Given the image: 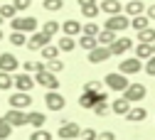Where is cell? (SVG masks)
<instances>
[{
    "instance_id": "6da1fadb",
    "label": "cell",
    "mask_w": 155,
    "mask_h": 140,
    "mask_svg": "<svg viewBox=\"0 0 155 140\" xmlns=\"http://www.w3.org/2000/svg\"><path fill=\"white\" fill-rule=\"evenodd\" d=\"M10 25H12V32H37V27H40V22H37V17H12L10 20Z\"/></svg>"
},
{
    "instance_id": "7a4b0ae2",
    "label": "cell",
    "mask_w": 155,
    "mask_h": 140,
    "mask_svg": "<svg viewBox=\"0 0 155 140\" xmlns=\"http://www.w3.org/2000/svg\"><path fill=\"white\" fill-rule=\"evenodd\" d=\"M104 84H106L111 91H126L130 81H128V76H126V74H121V71H111V74H106Z\"/></svg>"
},
{
    "instance_id": "3957f363",
    "label": "cell",
    "mask_w": 155,
    "mask_h": 140,
    "mask_svg": "<svg viewBox=\"0 0 155 140\" xmlns=\"http://www.w3.org/2000/svg\"><path fill=\"white\" fill-rule=\"evenodd\" d=\"M35 84H40V86H45L47 91H57L59 89V79H57V74H52V71H37L35 74Z\"/></svg>"
},
{
    "instance_id": "277c9868",
    "label": "cell",
    "mask_w": 155,
    "mask_h": 140,
    "mask_svg": "<svg viewBox=\"0 0 155 140\" xmlns=\"http://www.w3.org/2000/svg\"><path fill=\"white\" fill-rule=\"evenodd\" d=\"M130 27V20L121 12V15H111L108 20H106V25H104V30H111V32H126Z\"/></svg>"
},
{
    "instance_id": "5b68a950",
    "label": "cell",
    "mask_w": 155,
    "mask_h": 140,
    "mask_svg": "<svg viewBox=\"0 0 155 140\" xmlns=\"http://www.w3.org/2000/svg\"><path fill=\"white\" fill-rule=\"evenodd\" d=\"M145 93H148V89H145L143 84H128V89L123 91V98L130 101V103H138V101L145 98Z\"/></svg>"
},
{
    "instance_id": "8992f818",
    "label": "cell",
    "mask_w": 155,
    "mask_h": 140,
    "mask_svg": "<svg viewBox=\"0 0 155 140\" xmlns=\"http://www.w3.org/2000/svg\"><path fill=\"white\" fill-rule=\"evenodd\" d=\"M57 135H59L62 140H74V138L81 135V128H79V123H74V121H62Z\"/></svg>"
},
{
    "instance_id": "52a82bcc",
    "label": "cell",
    "mask_w": 155,
    "mask_h": 140,
    "mask_svg": "<svg viewBox=\"0 0 155 140\" xmlns=\"http://www.w3.org/2000/svg\"><path fill=\"white\" fill-rule=\"evenodd\" d=\"M32 106V96L25 93V91H15L10 93V108H17V111H25Z\"/></svg>"
},
{
    "instance_id": "ba28073f",
    "label": "cell",
    "mask_w": 155,
    "mask_h": 140,
    "mask_svg": "<svg viewBox=\"0 0 155 140\" xmlns=\"http://www.w3.org/2000/svg\"><path fill=\"white\" fill-rule=\"evenodd\" d=\"M45 106H47L49 111H62V108L67 106V101H64V96H62L59 91H47V93H45Z\"/></svg>"
},
{
    "instance_id": "9c48e42d",
    "label": "cell",
    "mask_w": 155,
    "mask_h": 140,
    "mask_svg": "<svg viewBox=\"0 0 155 140\" xmlns=\"http://www.w3.org/2000/svg\"><path fill=\"white\" fill-rule=\"evenodd\" d=\"M3 118H5V121H8L12 128H22V125H27V113H25V111H17V108H10Z\"/></svg>"
},
{
    "instance_id": "30bf717a",
    "label": "cell",
    "mask_w": 155,
    "mask_h": 140,
    "mask_svg": "<svg viewBox=\"0 0 155 140\" xmlns=\"http://www.w3.org/2000/svg\"><path fill=\"white\" fill-rule=\"evenodd\" d=\"M108 49H111V57H121V54L133 49V42H130V37H116V42Z\"/></svg>"
},
{
    "instance_id": "8fae6325",
    "label": "cell",
    "mask_w": 155,
    "mask_h": 140,
    "mask_svg": "<svg viewBox=\"0 0 155 140\" xmlns=\"http://www.w3.org/2000/svg\"><path fill=\"white\" fill-rule=\"evenodd\" d=\"M118 71L121 74H138V71H143V62H140V59L138 57H130V59H123V62L118 64Z\"/></svg>"
},
{
    "instance_id": "7c38bea8",
    "label": "cell",
    "mask_w": 155,
    "mask_h": 140,
    "mask_svg": "<svg viewBox=\"0 0 155 140\" xmlns=\"http://www.w3.org/2000/svg\"><path fill=\"white\" fill-rule=\"evenodd\" d=\"M49 39H52V37L45 34V32H32V34L27 37V44H25V47H27V49H42V47L49 44Z\"/></svg>"
},
{
    "instance_id": "4fadbf2b",
    "label": "cell",
    "mask_w": 155,
    "mask_h": 140,
    "mask_svg": "<svg viewBox=\"0 0 155 140\" xmlns=\"http://www.w3.org/2000/svg\"><path fill=\"white\" fill-rule=\"evenodd\" d=\"M17 67H20V62H17V57L12 52H3L0 54V71L12 74V71H17Z\"/></svg>"
},
{
    "instance_id": "5bb4252c",
    "label": "cell",
    "mask_w": 155,
    "mask_h": 140,
    "mask_svg": "<svg viewBox=\"0 0 155 140\" xmlns=\"http://www.w3.org/2000/svg\"><path fill=\"white\" fill-rule=\"evenodd\" d=\"M15 89L17 91H25V93H30L32 89H35V79L25 71V74H15Z\"/></svg>"
},
{
    "instance_id": "9a60e30c",
    "label": "cell",
    "mask_w": 155,
    "mask_h": 140,
    "mask_svg": "<svg viewBox=\"0 0 155 140\" xmlns=\"http://www.w3.org/2000/svg\"><path fill=\"white\" fill-rule=\"evenodd\" d=\"M86 59H89V62L91 64H101V62H106V59H111V49L108 47H96V49H91L89 54H86Z\"/></svg>"
},
{
    "instance_id": "2e32d148",
    "label": "cell",
    "mask_w": 155,
    "mask_h": 140,
    "mask_svg": "<svg viewBox=\"0 0 155 140\" xmlns=\"http://www.w3.org/2000/svg\"><path fill=\"white\" fill-rule=\"evenodd\" d=\"M106 91H99V93H91V91H84L81 96H79V106L81 108H86V111H91L94 106H96V101H99V98L104 96Z\"/></svg>"
},
{
    "instance_id": "e0dca14e",
    "label": "cell",
    "mask_w": 155,
    "mask_h": 140,
    "mask_svg": "<svg viewBox=\"0 0 155 140\" xmlns=\"http://www.w3.org/2000/svg\"><path fill=\"white\" fill-rule=\"evenodd\" d=\"M79 5H81V15L89 17V20H94L96 15L101 12V8H99V3H96V0H79Z\"/></svg>"
},
{
    "instance_id": "ac0fdd59",
    "label": "cell",
    "mask_w": 155,
    "mask_h": 140,
    "mask_svg": "<svg viewBox=\"0 0 155 140\" xmlns=\"http://www.w3.org/2000/svg\"><path fill=\"white\" fill-rule=\"evenodd\" d=\"M99 8H101V12H106L108 17H111V15H121V12H123V5L118 3V0H104V3H99Z\"/></svg>"
},
{
    "instance_id": "d6986e66",
    "label": "cell",
    "mask_w": 155,
    "mask_h": 140,
    "mask_svg": "<svg viewBox=\"0 0 155 140\" xmlns=\"http://www.w3.org/2000/svg\"><path fill=\"white\" fill-rule=\"evenodd\" d=\"M145 118H148V111L143 106H133L126 113V121H130V123H140V121H145Z\"/></svg>"
},
{
    "instance_id": "ffe728a7",
    "label": "cell",
    "mask_w": 155,
    "mask_h": 140,
    "mask_svg": "<svg viewBox=\"0 0 155 140\" xmlns=\"http://www.w3.org/2000/svg\"><path fill=\"white\" fill-rule=\"evenodd\" d=\"M45 123H47V116L45 113H40V111H30L27 113V125H32L35 130L37 128H45Z\"/></svg>"
},
{
    "instance_id": "44dd1931",
    "label": "cell",
    "mask_w": 155,
    "mask_h": 140,
    "mask_svg": "<svg viewBox=\"0 0 155 140\" xmlns=\"http://www.w3.org/2000/svg\"><path fill=\"white\" fill-rule=\"evenodd\" d=\"M128 111H130V101H126L123 96L116 98V101L111 103V113H116V116H126Z\"/></svg>"
},
{
    "instance_id": "7402d4cb",
    "label": "cell",
    "mask_w": 155,
    "mask_h": 140,
    "mask_svg": "<svg viewBox=\"0 0 155 140\" xmlns=\"http://www.w3.org/2000/svg\"><path fill=\"white\" fill-rule=\"evenodd\" d=\"M123 12H126V15H130V17L143 15V12H145V5L140 3V0H128V3H126V8H123Z\"/></svg>"
},
{
    "instance_id": "603a6c76",
    "label": "cell",
    "mask_w": 155,
    "mask_h": 140,
    "mask_svg": "<svg viewBox=\"0 0 155 140\" xmlns=\"http://www.w3.org/2000/svg\"><path fill=\"white\" fill-rule=\"evenodd\" d=\"M96 116H108L111 113V103H108V93H104L101 98H99V101H96V106L91 108Z\"/></svg>"
},
{
    "instance_id": "cb8c5ba5",
    "label": "cell",
    "mask_w": 155,
    "mask_h": 140,
    "mask_svg": "<svg viewBox=\"0 0 155 140\" xmlns=\"http://www.w3.org/2000/svg\"><path fill=\"white\" fill-rule=\"evenodd\" d=\"M130 27H133L135 32L148 30V27H150V17H148V15H135V17H130Z\"/></svg>"
},
{
    "instance_id": "d4e9b609",
    "label": "cell",
    "mask_w": 155,
    "mask_h": 140,
    "mask_svg": "<svg viewBox=\"0 0 155 140\" xmlns=\"http://www.w3.org/2000/svg\"><path fill=\"white\" fill-rule=\"evenodd\" d=\"M62 32H64L67 37L79 34V32H81V22H79V20H67V22L62 25Z\"/></svg>"
},
{
    "instance_id": "484cf974",
    "label": "cell",
    "mask_w": 155,
    "mask_h": 140,
    "mask_svg": "<svg viewBox=\"0 0 155 140\" xmlns=\"http://www.w3.org/2000/svg\"><path fill=\"white\" fill-rule=\"evenodd\" d=\"M96 39H99L101 47H111V44L116 42V32H111V30H101L99 34H96Z\"/></svg>"
},
{
    "instance_id": "4316f807",
    "label": "cell",
    "mask_w": 155,
    "mask_h": 140,
    "mask_svg": "<svg viewBox=\"0 0 155 140\" xmlns=\"http://www.w3.org/2000/svg\"><path fill=\"white\" fill-rule=\"evenodd\" d=\"M79 47H81L84 52H91V49H96V47H99V39H96V37H91V34H81Z\"/></svg>"
},
{
    "instance_id": "83f0119b",
    "label": "cell",
    "mask_w": 155,
    "mask_h": 140,
    "mask_svg": "<svg viewBox=\"0 0 155 140\" xmlns=\"http://www.w3.org/2000/svg\"><path fill=\"white\" fill-rule=\"evenodd\" d=\"M135 57H138L140 59V62H148V59L153 57V44H138V47H135Z\"/></svg>"
},
{
    "instance_id": "f1b7e54d",
    "label": "cell",
    "mask_w": 155,
    "mask_h": 140,
    "mask_svg": "<svg viewBox=\"0 0 155 140\" xmlns=\"http://www.w3.org/2000/svg\"><path fill=\"white\" fill-rule=\"evenodd\" d=\"M15 86V76L8 71H0V91H10Z\"/></svg>"
},
{
    "instance_id": "f546056e",
    "label": "cell",
    "mask_w": 155,
    "mask_h": 140,
    "mask_svg": "<svg viewBox=\"0 0 155 140\" xmlns=\"http://www.w3.org/2000/svg\"><path fill=\"white\" fill-rule=\"evenodd\" d=\"M40 52H42V59H45V62H52V59L59 57V47H54V44H47V47H42Z\"/></svg>"
},
{
    "instance_id": "4dcf8cb0",
    "label": "cell",
    "mask_w": 155,
    "mask_h": 140,
    "mask_svg": "<svg viewBox=\"0 0 155 140\" xmlns=\"http://www.w3.org/2000/svg\"><path fill=\"white\" fill-rule=\"evenodd\" d=\"M138 42H143V44H153V42H155V30H153V27L140 30V32H138Z\"/></svg>"
},
{
    "instance_id": "1f68e13d",
    "label": "cell",
    "mask_w": 155,
    "mask_h": 140,
    "mask_svg": "<svg viewBox=\"0 0 155 140\" xmlns=\"http://www.w3.org/2000/svg\"><path fill=\"white\" fill-rule=\"evenodd\" d=\"M10 44L12 47H25L27 44V34L25 32H10Z\"/></svg>"
},
{
    "instance_id": "d6a6232c",
    "label": "cell",
    "mask_w": 155,
    "mask_h": 140,
    "mask_svg": "<svg viewBox=\"0 0 155 140\" xmlns=\"http://www.w3.org/2000/svg\"><path fill=\"white\" fill-rule=\"evenodd\" d=\"M57 47H59V52H74V47H76V42H74V37H62L59 39V44H57Z\"/></svg>"
},
{
    "instance_id": "836d02e7",
    "label": "cell",
    "mask_w": 155,
    "mask_h": 140,
    "mask_svg": "<svg viewBox=\"0 0 155 140\" xmlns=\"http://www.w3.org/2000/svg\"><path fill=\"white\" fill-rule=\"evenodd\" d=\"M42 5H45L47 12H57V10L64 8V0H42Z\"/></svg>"
},
{
    "instance_id": "e575fe53",
    "label": "cell",
    "mask_w": 155,
    "mask_h": 140,
    "mask_svg": "<svg viewBox=\"0 0 155 140\" xmlns=\"http://www.w3.org/2000/svg\"><path fill=\"white\" fill-rule=\"evenodd\" d=\"M59 30H62V25L57 22V20H49V22H45V27H42V32H45V34H49V37H52V34H57Z\"/></svg>"
},
{
    "instance_id": "d590c367",
    "label": "cell",
    "mask_w": 155,
    "mask_h": 140,
    "mask_svg": "<svg viewBox=\"0 0 155 140\" xmlns=\"http://www.w3.org/2000/svg\"><path fill=\"white\" fill-rule=\"evenodd\" d=\"M12 135V125L5 121V118H0V140H8Z\"/></svg>"
},
{
    "instance_id": "8d00e7d4",
    "label": "cell",
    "mask_w": 155,
    "mask_h": 140,
    "mask_svg": "<svg viewBox=\"0 0 155 140\" xmlns=\"http://www.w3.org/2000/svg\"><path fill=\"white\" fill-rule=\"evenodd\" d=\"M15 12H17L15 5H8V3H5V5H0V17H3V20H12Z\"/></svg>"
},
{
    "instance_id": "74e56055",
    "label": "cell",
    "mask_w": 155,
    "mask_h": 140,
    "mask_svg": "<svg viewBox=\"0 0 155 140\" xmlns=\"http://www.w3.org/2000/svg\"><path fill=\"white\" fill-rule=\"evenodd\" d=\"M30 140H52V133L45 130V128H37V130H32Z\"/></svg>"
},
{
    "instance_id": "f35d334b",
    "label": "cell",
    "mask_w": 155,
    "mask_h": 140,
    "mask_svg": "<svg viewBox=\"0 0 155 140\" xmlns=\"http://www.w3.org/2000/svg\"><path fill=\"white\" fill-rule=\"evenodd\" d=\"M47 67H45V62H25V71H32V74H37V71H45Z\"/></svg>"
},
{
    "instance_id": "ab89813d",
    "label": "cell",
    "mask_w": 155,
    "mask_h": 140,
    "mask_svg": "<svg viewBox=\"0 0 155 140\" xmlns=\"http://www.w3.org/2000/svg\"><path fill=\"white\" fill-rule=\"evenodd\" d=\"M99 32H101V30H99V25H96V22H86V25L81 27V34H91V37H96Z\"/></svg>"
},
{
    "instance_id": "60d3db41",
    "label": "cell",
    "mask_w": 155,
    "mask_h": 140,
    "mask_svg": "<svg viewBox=\"0 0 155 140\" xmlns=\"http://www.w3.org/2000/svg\"><path fill=\"white\" fill-rule=\"evenodd\" d=\"M45 67H47V71L57 74V71H62V69H64V62H59V59H52V62H47Z\"/></svg>"
},
{
    "instance_id": "b9f144b4",
    "label": "cell",
    "mask_w": 155,
    "mask_h": 140,
    "mask_svg": "<svg viewBox=\"0 0 155 140\" xmlns=\"http://www.w3.org/2000/svg\"><path fill=\"white\" fill-rule=\"evenodd\" d=\"M101 89H104L101 81H86V84H84V91H91V93H99Z\"/></svg>"
},
{
    "instance_id": "7bdbcfd3",
    "label": "cell",
    "mask_w": 155,
    "mask_h": 140,
    "mask_svg": "<svg viewBox=\"0 0 155 140\" xmlns=\"http://www.w3.org/2000/svg\"><path fill=\"white\" fill-rule=\"evenodd\" d=\"M79 138H81V140H99V133H96L94 128H86V130H81Z\"/></svg>"
},
{
    "instance_id": "ee69618b",
    "label": "cell",
    "mask_w": 155,
    "mask_h": 140,
    "mask_svg": "<svg viewBox=\"0 0 155 140\" xmlns=\"http://www.w3.org/2000/svg\"><path fill=\"white\" fill-rule=\"evenodd\" d=\"M12 5H15V10H17V12H25V10L32 5V0H15Z\"/></svg>"
},
{
    "instance_id": "f6af8a7d",
    "label": "cell",
    "mask_w": 155,
    "mask_h": 140,
    "mask_svg": "<svg viewBox=\"0 0 155 140\" xmlns=\"http://www.w3.org/2000/svg\"><path fill=\"white\" fill-rule=\"evenodd\" d=\"M143 69H145V74H148V76H155V54L145 62V67H143Z\"/></svg>"
},
{
    "instance_id": "bcb514c9",
    "label": "cell",
    "mask_w": 155,
    "mask_h": 140,
    "mask_svg": "<svg viewBox=\"0 0 155 140\" xmlns=\"http://www.w3.org/2000/svg\"><path fill=\"white\" fill-rule=\"evenodd\" d=\"M99 140H116V133H111V130H104V133H99Z\"/></svg>"
},
{
    "instance_id": "7dc6e473",
    "label": "cell",
    "mask_w": 155,
    "mask_h": 140,
    "mask_svg": "<svg viewBox=\"0 0 155 140\" xmlns=\"http://www.w3.org/2000/svg\"><path fill=\"white\" fill-rule=\"evenodd\" d=\"M145 15H148V17H150V20H155V5H150V8H148V12H145Z\"/></svg>"
},
{
    "instance_id": "c3c4849f",
    "label": "cell",
    "mask_w": 155,
    "mask_h": 140,
    "mask_svg": "<svg viewBox=\"0 0 155 140\" xmlns=\"http://www.w3.org/2000/svg\"><path fill=\"white\" fill-rule=\"evenodd\" d=\"M3 37H5V32H3V30H0V39H3Z\"/></svg>"
},
{
    "instance_id": "681fc988",
    "label": "cell",
    "mask_w": 155,
    "mask_h": 140,
    "mask_svg": "<svg viewBox=\"0 0 155 140\" xmlns=\"http://www.w3.org/2000/svg\"><path fill=\"white\" fill-rule=\"evenodd\" d=\"M153 54H155V42H153Z\"/></svg>"
},
{
    "instance_id": "f907efd6",
    "label": "cell",
    "mask_w": 155,
    "mask_h": 140,
    "mask_svg": "<svg viewBox=\"0 0 155 140\" xmlns=\"http://www.w3.org/2000/svg\"><path fill=\"white\" fill-rule=\"evenodd\" d=\"M0 22H3V17H0Z\"/></svg>"
},
{
    "instance_id": "816d5d0a",
    "label": "cell",
    "mask_w": 155,
    "mask_h": 140,
    "mask_svg": "<svg viewBox=\"0 0 155 140\" xmlns=\"http://www.w3.org/2000/svg\"><path fill=\"white\" fill-rule=\"evenodd\" d=\"M99 3H104V0H99Z\"/></svg>"
}]
</instances>
